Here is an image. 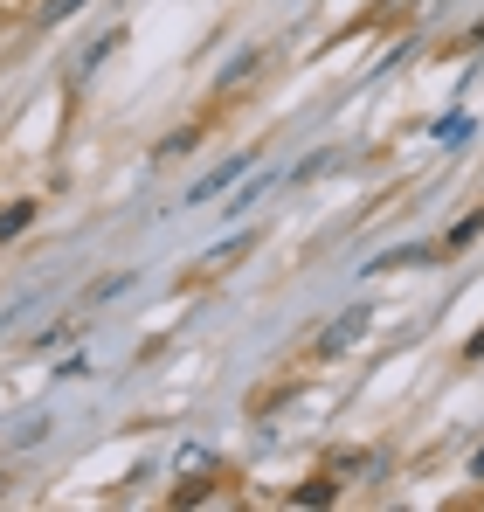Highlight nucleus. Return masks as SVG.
Returning <instances> with one entry per match:
<instances>
[{"instance_id":"f257e3e1","label":"nucleus","mask_w":484,"mask_h":512,"mask_svg":"<svg viewBox=\"0 0 484 512\" xmlns=\"http://www.w3.org/2000/svg\"><path fill=\"white\" fill-rule=\"evenodd\" d=\"M353 340H367V312H339V326L319 340V353H346Z\"/></svg>"},{"instance_id":"f03ea898","label":"nucleus","mask_w":484,"mask_h":512,"mask_svg":"<svg viewBox=\"0 0 484 512\" xmlns=\"http://www.w3.org/2000/svg\"><path fill=\"white\" fill-rule=\"evenodd\" d=\"M242 160H249V153H242ZM242 160H229V167H222V173H208V180L194 187V201H208V194H222V187H229V180H236V173H242Z\"/></svg>"},{"instance_id":"7ed1b4c3","label":"nucleus","mask_w":484,"mask_h":512,"mask_svg":"<svg viewBox=\"0 0 484 512\" xmlns=\"http://www.w3.org/2000/svg\"><path fill=\"white\" fill-rule=\"evenodd\" d=\"M28 215H35L28 201H21V208H7V215H0V236H14V229H28Z\"/></svg>"},{"instance_id":"20e7f679","label":"nucleus","mask_w":484,"mask_h":512,"mask_svg":"<svg viewBox=\"0 0 484 512\" xmlns=\"http://www.w3.org/2000/svg\"><path fill=\"white\" fill-rule=\"evenodd\" d=\"M70 7H83V0H49V7H42V14H49V21H63V14H70Z\"/></svg>"}]
</instances>
